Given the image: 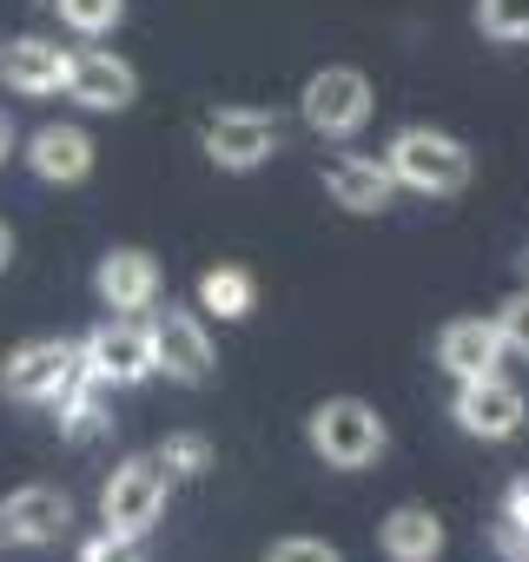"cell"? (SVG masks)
<instances>
[{"instance_id": "6da1fadb", "label": "cell", "mask_w": 529, "mask_h": 562, "mask_svg": "<svg viewBox=\"0 0 529 562\" xmlns=\"http://www.w3.org/2000/svg\"><path fill=\"white\" fill-rule=\"evenodd\" d=\"M384 166L397 172V186L430 192V199H450V192L470 186V146L450 139V133H437V126H404V133L391 139Z\"/></svg>"}, {"instance_id": "7a4b0ae2", "label": "cell", "mask_w": 529, "mask_h": 562, "mask_svg": "<svg viewBox=\"0 0 529 562\" xmlns=\"http://www.w3.org/2000/svg\"><path fill=\"white\" fill-rule=\"evenodd\" d=\"M305 437H312V450H318L331 470H364V463H378L384 443H391L384 417H378L364 397H331V404H318L312 424H305Z\"/></svg>"}, {"instance_id": "3957f363", "label": "cell", "mask_w": 529, "mask_h": 562, "mask_svg": "<svg viewBox=\"0 0 529 562\" xmlns=\"http://www.w3.org/2000/svg\"><path fill=\"white\" fill-rule=\"evenodd\" d=\"M87 371V351L67 345V338H34L21 345L8 364H0V391L21 397V404H60Z\"/></svg>"}, {"instance_id": "277c9868", "label": "cell", "mask_w": 529, "mask_h": 562, "mask_svg": "<svg viewBox=\"0 0 529 562\" xmlns=\"http://www.w3.org/2000/svg\"><path fill=\"white\" fill-rule=\"evenodd\" d=\"M166 463L159 457H126L113 476H106V490H100V529H113V536H146L153 522H159V509H166Z\"/></svg>"}, {"instance_id": "5b68a950", "label": "cell", "mask_w": 529, "mask_h": 562, "mask_svg": "<svg viewBox=\"0 0 529 562\" xmlns=\"http://www.w3.org/2000/svg\"><path fill=\"white\" fill-rule=\"evenodd\" d=\"M371 120V80L358 67H325L305 80V126L318 139H351Z\"/></svg>"}, {"instance_id": "8992f818", "label": "cell", "mask_w": 529, "mask_h": 562, "mask_svg": "<svg viewBox=\"0 0 529 562\" xmlns=\"http://www.w3.org/2000/svg\"><path fill=\"white\" fill-rule=\"evenodd\" d=\"M80 351H87V371L106 378V384H146V378L159 371V358H153V325H139V318H106V325H93V331L80 338Z\"/></svg>"}, {"instance_id": "52a82bcc", "label": "cell", "mask_w": 529, "mask_h": 562, "mask_svg": "<svg viewBox=\"0 0 529 562\" xmlns=\"http://www.w3.org/2000/svg\"><path fill=\"white\" fill-rule=\"evenodd\" d=\"M279 120L272 113H251V106H225V113H212L205 120V159L212 166H225V172H251V166H264L279 153Z\"/></svg>"}, {"instance_id": "ba28073f", "label": "cell", "mask_w": 529, "mask_h": 562, "mask_svg": "<svg viewBox=\"0 0 529 562\" xmlns=\"http://www.w3.org/2000/svg\"><path fill=\"white\" fill-rule=\"evenodd\" d=\"M450 417H457L470 437H483V443H503V437H516V430H522L529 404H522V391H516V384H503V378L489 371V378H463V384H457V404H450Z\"/></svg>"}, {"instance_id": "9c48e42d", "label": "cell", "mask_w": 529, "mask_h": 562, "mask_svg": "<svg viewBox=\"0 0 529 562\" xmlns=\"http://www.w3.org/2000/svg\"><path fill=\"white\" fill-rule=\"evenodd\" d=\"M74 522V503L47 483H27L0 503V549H41V542H60V529Z\"/></svg>"}, {"instance_id": "30bf717a", "label": "cell", "mask_w": 529, "mask_h": 562, "mask_svg": "<svg viewBox=\"0 0 529 562\" xmlns=\"http://www.w3.org/2000/svg\"><path fill=\"white\" fill-rule=\"evenodd\" d=\"M146 325H153V358H159V371H166L172 384H205V378H212V338H205V325H199L192 312L166 305V312H153Z\"/></svg>"}, {"instance_id": "8fae6325", "label": "cell", "mask_w": 529, "mask_h": 562, "mask_svg": "<svg viewBox=\"0 0 529 562\" xmlns=\"http://www.w3.org/2000/svg\"><path fill=\"white\" fill-rule=\"evenodd\" d=\"M0 80H8L14 93H27V100H41V93H60V87L74 80V54H67L60 41L21 34V41H8V47H0Z\"/></svg>"}, {"instance_id": "7c38bea8", "label": "cell", "mask_w": 529, "mask_h": 562, "mask_svg": "<svg viewBox=\"0 0 529 562\" xmlns=\"http://www.w3.org/2000/svg\"><path fill=\"white\" fill-rule=\"evenodd\" d=\"M93 292L113 305V312H153L159 299V258L139 251V245H113L93 271Z\"/></svg>"}, {"instance_id": "4fadbf2b", "label": "cell", "mask_w": 529, "mask_h": 562, "mask_svg": "<svg viewBox=\"0 0 529 562\" xmlns=\"http://www.w3.org/2000/svg\"><path fill=\"white\" fill-rule=\"evenodd\" d=\"M503 325L496 318H457V325H443V338H437V364L463 384V378H489L496 364H503Z\"/></svg>"}, {"instance_id": "5bb4252c", "label": "cell", "mask_w": 529, "mask_h": 562, "mask_svg": "<svg viewBox=\"0 0 529 562\" xmlns=\"http://www.w3.org/2000/svg\"><path fill=\"white\" fill-rule=\"evenodd\" d=\"M67 93H74L87 113H126V106L139 100V74H133L120 54H80Z\"/></svg>"}, {"instance_id": "9a60e30c", "label": "cell", "mask_w": 529, "mask_h": 562, "mask_svg": "<svg viewBox=\"0 0 529 562\" xmlns=\"http://www.w3.org/2000/svg\"><path fill=\"white\" fill-rule=\"evenodd\" d=\"M325 192H331L345 212L371 218V212H384V205L397 199V172H391V166H378V159L345 153V159H331V166H325Z\"/></svg>"}, {"instance_id": "2e32d148", "label": "cell", "mask_w": 529, "mask_h": 562, "mask_svg": "<svg viewBox=\"0 0 529 562\" xmlns=\"http://www.w3.org/2000/svg\"><path fill=\"white\" fill-rule=\"evenodd\" d=\"M27 166H34V179H47V186H80V179L93 172V139H87L80 126H41V133L27 139Z\"/></svg>"}, {"instance_id": "e0dca14e", "label": "cell", "mask_w": 529, "mask_h": 562, "mask_svg": "<svg viewBox=\"0 0 529 562\" xmlns=\"http://www.w3.org/2000/svg\"><path fill=\"white\" fill-rule=\"evenodd\" d=\"M378 542H384V555H391V562H437V555H443V522H437V509L404 503V509H391V516H384Z\"/></svg>"}, {"instance_id": "ac0fdd59", "label": "cell", "mask_w": 529, "mask_h": 562, "mask_svg": "<svg viewBox=\"0 0 529 562\" xmlns=\"http://www.w3.org/2000/svg\"><path fill=\"white\" fill-rule=\"evenodd\" d=\"M106 391H113L106 378L80 371V384L54 404V411H60V437H67V443H93V437L106 430Z\"/></svg>"}, {"instance_id": "d6986e66", "label": "cell", "mask_w": 529, "mask_h": 562, "mask_svg": "<svg viewBox=\"0 0 529 562\" xmlns=\"http://www.w3.org/2000/svg\"><path fill=\"white\" fill-rule=\"evenodd\" d=\"M199 305H205V312H218V318H245V312L258 305L251 271H238V265H212V271L199 278Z\"/></svg>"}, {"instance_id": "ffe728a7", "label": "cell", "mask_w": 529, "mask_h": 562, "mask_svg": "<svg viewBox=\"0 0 529 562\" xmlns=\"http://www.w3.org/2000/svg\"><path fill=\"white\" fill-rule=\"evenodd\" d=\"M476 27L503 47H522L529 41V0H476Z\"/></svg>"}, {"instance_id": "44dd1931", "label": "cell", "mask_w": 529, "mask_h": 562, "mask_svg": "<svg viewBox=\"0 0 529 562\" xmlns=\"http://www.w3.org/2000/svg\"><path fill=\"white\" fill-rule=\"evenodd\" d=\"M60 21L74 34H113L126 21V0H60Z\"/></svg>"}, {"instance_id": "7402d4cb", "label": "cell", "mask_w": 529, "mask_h": 562, "mask_svg": "<svg viewBox=\"0 0 529 562\" xmlns=\"http://www.w3.org/2000/svg\"><path fill=\"white\" fill-rule=\"evenodd\" d=\"M159 463H166L172 476H199V470H212V443H205L199 430H179V437L159 443Z\"/></svg>"}, {"instance_id": "603a6c76", "label": "cell", "mask_w": 529, "mask_h": 562, "mask_svg": "<svg viewBox=\"0 0 529 562\" xmlns=\"http://www.w3.org/2000/svg\"><path fill=\"white\" fill-rule=\"evenodd\" d=\"M264 562H345V555L331 542H318V536H279Z\"/></svg>"}, {"instance_id": "cb8c5ba5", "label": "cell", "mask_w": 529, "mask_h": 562, "mask_svg": "<svg viewBox=\"0 0 529 562\" xmlns=\"http://www.w3.org/2000/svg\"><path fill=\"white\" fill-rule=\"evenodd\" d=\"M496 325H503V345H509L516 358H529V292H516V299H503V312H496Z\"/></svg>"}, {"instance_id": "d4e9b609", "label": "cell", "mask_w": 529, "mask_h": 562, "mask_svg": "<svg viewBox=\"0 0 529 562\" xmlns=\"http://www.w3.org/2000/svg\"><path fill=\"white\" fill-rule=\"evenodd\" d=\"M80 562H146V555H139V536H113V529H100V536L80 549Z\"/></svg>"}, {"instance_id": "484cf974", "label": "cell", "mask_w": 529, "mask_h": 562, "mask_svg": "<svg viewBox=\"0 0 529 562\" xmlns=\"http://www.w3.org/2000/svg\"><path fill=\"white\" fill-rule=\"evenodd\" d=\"M503 522L529 536V476H522V483H509V496H503Z\"/></svg>"}, {"instance_id": "4316f807", "label": "cell", "mask_w": 529, "mask_h": 562, "mask_svg": "<svg viewBox=\"0 0 529 562\" xmlns=\"http://www.w3.org/2000/svg\"><path fill=\"white\" fill-rule=\"evenodd\" d=\"M8 153H14V120L0 113V166H8Z\"/></svg>"}, {"instance_id": "83f0119b", "label": "cell", "mask_w": 529, "mask_h": 562, "mask_svg": "<svg viewBox=\"0 0 529 562\" xmlns=\"http://www.w3.org/2000/svg\"><path fill=\"white\" fill-rule=\"evenodd\" d=\"M8 258H14V232L0 225V271H8Z\"/></svg>"}, {"instance_id": "f1b7e54d", "label": "cell", "mask_w": 529, "mask_h": 562, "mask_svg": "<svg viewBox=\"0 0 529 562\" xmlns=\"http://www.w3.org/2000/svg\"><path fill=\"white\" fill-rule=\"evenodd\" d=\"M41 8H60V0H41Z\"/></svg>"}]
</instances>
